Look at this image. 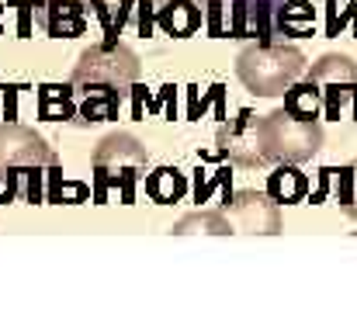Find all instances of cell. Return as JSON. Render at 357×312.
<instances>
[{
	"mask_svg": "<svg viewBox=\"0 0 357 312\" xmlns=\"http://www.w3.org/2000/svg\"><path fill=\"white\" fill-rule=\"evenodd\" d=\"M59 163V156L49 149V142L17 121H3L0 125V202H14L24 198L31 205H38L49 195V170Z\"/></svg>",
	"mask_w": 357,
	"mask_h": 312,
	"instance_id": "cell-1",
	"label": "cell"
},
{
	"mask_svg": "<svg viewBox=\"0 0 357 312\" xmlns=\"http://www.w3.org/2000/svg\"><path fill=\"white\" fill-rule=\"evenodd\" d=\"M70 84L77 91V104L94 101V98L121 104V98L132 94V87L139 84V56L128 45H119V49L91 45L80 56Z\"/></svg>",
	"mask_w": 357,
	"mask_h": 312,
	"instance_id": "cell-2",
	"label": "cell"
},
{
	"mask_svg": "<svg viewBox=\"0 0 357 312\" xmlns=\"http://www.w3.org/2000/svg\"><path fill=\"white\" fill-rule=\"evenodd\" d=\"M146 146L128 135V132H115L105 135L94 149V202L105 205L112 191H119L121 205L135 202V184L146 170Z\"/></svg>",
	"mask_w": 357,
	"mask_h": 312,
	"instance_id": "cell-3",
	"label": "cell"
},
{
	"mask_svg": "<svg viewBox=\"0 0 357 312\" xmlns=\"http://www.w3.org/2000/svg\"><path fill=\"white\" fill-rule=\"evenodd\" d=\"M305 70V56L295 45H246L236 59L239 80L260 94V98H274L284 94L291 84H298Z\"/></svg>",
	"mask_w": 357,
	"mask_h": 312,
	"instance_id": "cell-4",
	"label": "cell"
},
{
	"mask_svg": "<svg viewBox=\"0 0 357 312\" xmlns=\"http://www.w3.org/2000/svg\"><path fill=\"white\" fill-rule=\"evenodd\" d=\"M323 146L319 121H298L284 107L257 118V149L264 163H302Z\"/></svg>",
	"mask_w": 357,
	"mask_h": 312,
	"instance_id": "cell-5",
	"label": "cell"
},
{
	"mask_svg": "<svg viewBox=\"0 0 357 312\" xmlns=\"http://www.w3.org/2000/svg\"><path fill=\"white\" fill-rule=\"evenodd\" d=\"M309 80H316L323 87V114L330 121H340V114L347 111V104L354 107L357 101V63L351 56L330 52L319 63H312Z\"/></svg>",
	"mask_w": 357,
	"mask_h": 312,
	"instance_id": "cell-6",
	"label": "cell"
},
{
	"mask_svg": "<svg viewBox=\"0 0 357 312\" xmlns=\"http://www.w3.org/2000/svg\"><path fill=\"white\" fill-rule=\"evenodd\" d=\"M284 0H229V38H257L274 45V14Z\"/></svg>",
	"mask_w": 357,
	"mask_h": 312,
	"instance_id": "cell-7",
	"label": "cell"
},
{
	"mask_svg": "<svg viewBox=\"0 0 357 312\" xmlns=\"http://www.w3.org/2000/svg\"><path fill=\"white\" fill-rule=\"evenodd\" d=\"M212 156H229V163L239 167H260V149H257V114L250 107H243L233 125H222L219 132V149Z\"/></svg>",
	"mask_w": 357,
	"mask_h": 312,
	"instance_id": "cell-8",
	"label": "cell"
},
{
	"mask_svg": "<svg viewBox=\"0 0 357 312\" xmlns=\"http://www.w3.org/2000/svg\"><path fill=\"white\" fill-rule=\"evenodd\" d=\"M35 24L52 38H77L87 31V3L84 0H31Z\"/></svg>",
	"mask_w": 357,
	"mask_h": 312,
	"instance_id": "cell-9",
	"label": "cell"
},
{
	"mask_svg": "<svg viewBox=\"0 0 357 312\" xmlns=\"http://www.w3.org/2000/svg\"><path fill=\"white\" fill-rule=\"evenodd\" d=\"M226 211H233V218H236V225L243 232H260V236L281 232L278 202H274L267 191H264V195H260V191H239Z\"/></svg>",
	"mask_w": 357,
	"mask_h": 312,
	"instance_id": "cell-10",
	"label": "cell"
},
{
	"mask_svg": "<svg viewBox=\"0 0 357 312\" xmlns=\"http://www.w3.org/2000/svg\"><path fill=\"white\" fill-rule=\"evenodd\" d=\"M87 3V14H94V21L101 24V31H105V49H119V35L121 28L132 21V14H135V3L139 0H84Z\"/></svg>",
	"mask_w": 357,
	"mask_h": 312,
	"instance_id": "cell-11",
	"label": "cell"
},
{
	"mask_svg": "<svg viewBox=\"0 0 357 312\" xmlns=\"http://www.w3.org/2000/svg\"><path fill=\"white\" fill-rule=\"evenodd\" d=\"M156 28L170 38H188L202 28V7L195 0H163L156 10Z\"/></svg>",
	"mask_w": 357,
	"mask_h": 312,
	"instance_id": "cell-12",
	"label": "cell"
},
{
	"mask_svg": "<svg viewBox=\"0 0 357 312\" xmlns=\"http://www.w3.org/2000/svg\"><path fill=\"white\" fill-rule=\"evenodd\" d=\"M35 107H38V118H45V121H70L80 114L73 84H42Z\"/></svg>",
	"mask_w": 357,
	"mask_h": 312,
	"instance_id": "cell-13",
	"label": "cell"
},
{
	"mask_svg": "<svg viewBox=\"0 0 357 312\" xmlns=\"http://www.w3.org/2000/svg\"><path fill=\"white\" fill-rule=\"evenodd\" d=\"M267 195H271L278 205L305 202V198H309V177H305L295 163H278V167L267 174Z\"/></svg>",
	"mask_w": 357,
	"mask_h": 312,
	"instance_id": "cell-14",
	"label": "cell"
},
{
	"mask_svg": "<svg viewBox=\"0 0 357 312\" xmlns=\"http://www.w3.org/2000/svg\"><path fill=\"white\" fill-rule=\"evenodd\" d=\"M284 111L298 121H319L323 114V87L316 80H298L284 91Z\"/></svg>",
	"mask_w": 357,
	"mask_h": 312,
	"instance_id": "cell-15",
	"label": "cell"
},
{
	"mask_svg": "<svg viewBox=\"0 0 357 312\" xmlns=\"http://www.w3.org/2000/svg\"><path fill=\"white\" fill-rule=\"evenodd\" d=\"M316 28V7L309 0H284L274 14V31L291 35V38H305Z\"/></svg>",
	"mask_w": 357,
	"mask_h": 312,
	"instance_id": "cell-16",
	"label": "cell"
},
{
	"mask_svg": "<svg viewBox=\"0 0 357 312\" xmlns=\"http://www.w3.org/2000/svg\"><path fill=\"white\" fill-rule=\"evenodd\" d=\"M146 195L156 205H174L188 195V177L177 167H156L153 174H146Z\"/></svg>",
	"mask_w": 357,
	"mask_h": 312,
	"instance_id": "cell-17",
	"label": "cell"
},
{
	"mask_svg": "<svg viewBox=\"0 0 357 312\" xmlns=\"http://www.w3.org/2000/svg\"><path fill=\"white\" fill-rule=\"evenodd\" d=\"M174 232L177 236H226V232H233V225L219 211H195V215H184L174 225Z\"/></svg>",
	"mask_w": 357,
	"mask_h": 312,
	"instance_id": "cell-18",
	"label": "cell"
},
{
	"mask_svg": "<svg viewBox=\"0 0 357 312\" xmlns=\"http://www.w3.org/2000/svg\"><path fill=\"white\" fill-rule=\"evenodd\" d=\"M333 195H337L340 208L357 218V160L347 163V167H337V174H333Z\"/></svg>",
	"mask_w": 357,
	"mask_h": 312,
	"instance_id": "cell-19",
	"label": "cell"
},
{
	"mask_svg": "<svg viewBox=\"0 0 357 312\" xmlns=\"http://www.w3.org/2000/svg\"><path fill=\"white\" fill-rule=\"evenodd\" d=\"M229 177H233V170L229 167H219V170H195V202L202 205V202H208L212 195H215V188H226L229 184Z\"/></svg>",
	"mask_w": 357,
	"mask_h": 312,
	"instance_id": "cell-20",
	"label": "cell"
},
{
	"mask_svg": "<svg viewBox=\"0 0 357 312\" xmlns=\"http://www.w3.org/2000/svg\"><path fill=\"white\" fill-rule=\"evenodd\" d=\"M347 24L354 28V35H357V0H351V3L330 0L326 3V35H340Z\"/></svg>",
	"mask_w": 357,
	"mask_h": 312,
	"instance_id": "cell-21",
	"label": "cell"
},
{
	"mask_svg": "<svg viewBox=\"0 0 357 312\" xmlns=\"http://www.w3.org/2000/svg\"><path fill=\"white\" fill-rule=\"evenodd\" d=\"M226 0H208L205 7V21H208V35L212 38H229V24H226Z\"/></svg>",
	"mask_w": 357,
	"mask_h": 312,
	"instance_id": "cell-22",
	"label": "cell"
},
{
	"mask_svg": "<svg viewBox=\"0 0 357 312\" xmlns=\"http://www.w3.org/2000/svg\"><path fill=\"white\" fill-rule=\"evenodd\" d=\"M163 7V0H139L135 3V31L142 35V38H149L153 35V28H156V10Z\"/></svg>",
	"mask_w": 357,
	"mask_h": 312,
	"instance_id": "cell-23",
	"label": "cell"
},
{
	"mask_svg": "<svg viewBox=\"0 0 357 312\" xmlns=\"http://www.w3.org/2000/svg\"><path fill=\"white\" fill-rule=\"evenodd\" d=\"M333 174H337V167H323V170H319V184H316V191H309V202H312V205H323V202H326V195H330V188H333Z\"/></svg>",
	"mask_w": 357,
	"mask_h": 312,
	"instance_id": "cell-24",
	"label": "cell"
},
{
	"mask_svg": "<svg viewBox=\"0 0 357 312\" xmlns=\"http://www.w3.org/2000/svg\"><path fill=\"white\" fill-rule=\"evenodd\" d=\"M205 107H215V118L226 125V118H229V114H226V87H222V84H212V87H208V94H205Z\"/></svg>",
	"mask_w": 357,
	"mask_h": 312,
	"instance_id": "cell-25",
	"label": "cell"
},
{
	"mask_svg": "<svg viewBox=\"0 0 357 312\" xmlns=\"http://www.w3.org/2000/svg\"><path fill=\"white\" fill-rule=\"evenodd\" d=\"M146 111H149V91L142 84H135L132 87V118H142Z\"/></svg>",
	"mask_w": 357,
	"mask_h": 312,
	"instance_id": "cell-26",
	"label": "cell"
},
{
	"mask_svg": "<svg viewBox=\"0 0 357 312\" xmlns=\"http://www.w3.org/2000/svg\"><path fill=\"white\" fill-rule=\"evenodd\" d=\"M205 111H208V107H205V94H198V87H188V118L198 121Z\"/></svg>",
	"mask_w": 357,
	"mask_h": 312,
	"instance_id": "cell-27",
	"label": "cell"
},
{
	"mask_svg": "<svg viewBox=\"0 0 357 312\" xmlns=\"http://www.w3.org/2000/svg\"><path fill=\"white\" fill-rule=\"evenodd\" d=\"M3 24H7V10H3V3H0V35H3Z\"/></svg>",
	"mask_w": 357,
	"mask_h": 312,
	"instance_id": "cell-28",
	"label": "cell"
}]
</instances>
